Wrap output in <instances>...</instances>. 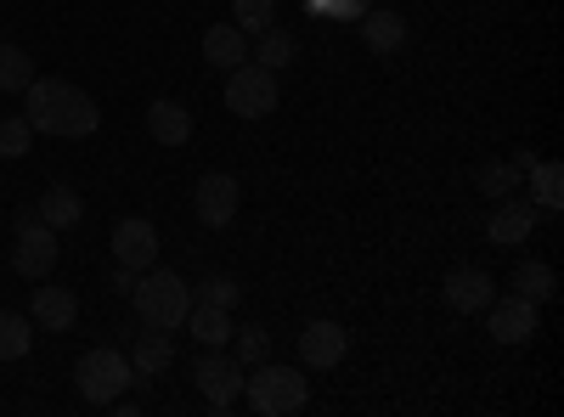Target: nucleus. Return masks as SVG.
<instances>
[{
  "mask_svg": "<svg viewBox=\"0 0 564 417\" xmlns=\"http://www.w3.org/2000/svg\"><path fill=\"white\" fill-rule=\"evenodd\" d=\"M23 97H29L23 119L40 135H90L102 124V108L90 102L79 85H68V79H34Z\"/></svg>",
  "mask_w": 564,
  "mask_h": 417,
  "instance_id": "obj_1",
  "label": "nucleus"
},
{
  "mask_svg": "<svg viewBox=\"0 0 564 417\" xmlns=\"http://www.w3.org/2000/svg\"><path fill=\"white\" fill-rule=\"evenodd\" d=\"M130 305H135V321H141V328L175 333L181 321H186V310H193V283H181L175 271H159V265H153V271L135 276Z\"/></svg>",
  "mask_w": 564,
  "mask_h": 417,
  "instance_id": "obj_2",
  "label": "nucleus"
},
{
  "mask_svg": "<svg viewBox=\"0 0 564 417\" xmlns=\"http://www.w3.org/2000/svg\"><path fill=\"white\" fill-rule=\"evenodd\" d=\"M243 400L260 411V417H289L311 400V378L300 366H276V361H260L243 373Z\"/></svg>",
  "mask_w": 564,
  "mask_h": 417,
  "instance_id": "obj_3",
  "label": "nucleus"
},
{
  "mask_svg": "<svg viewBox=\"0 0 564 417\" xmlns=\"http://www.w3.org/2000/svg\"><path fill=\"white\" fill-rule=\"evenodd\" d=\"M74 384H79V395L90 400V406H113L130 384H135V366H130V355H119V350H85L79 355V366H74Z\"/></svg>",
  "mask_w": 564,
  "mask_h": 417,
  "instance_id": "obj_4",
  "label": "nucleus"
},
{
  "mask_svg": "<svg viewBox=\"0 0 564 417\" xmlns=\"http://www.w3.org/2000/svg\"><path fill=\"white\" fill-rule=\"evenodd\" d=\"M276 102H282V90H276V74L271 68L238 63V68L226 74V108L238 113V119H265V113H276Z\"/></svg>",
  "mask_w": 564,
  "mask_h": 417,
  "instance_id": "obj_5",
  "label": "nucleus"
},
{
  "mask_svg": "<svg viewBox=\"0 0 564 417\" xmlns=\"http://www.w3.org/2000/svg\"><path fill=\"white\" fill-rule=\"evenodd\" d=\"M193 378H198V395L215 411H231V406L243 400V361L226 355V350H204L198 366H193Z\"/></svg>",
  "mask_w": 564,
  "mask_h": 417,
  "instance_id": "obj_6",
  "label": "nucleus"
},
{
  "mask_svg": "<svg viewBox=\"0 0 564 417\" xmlns=\"http://www.w3.org/2000/svg\"><path fill=\"white\" fill-rule=\"evenodd\" d=\"M52 265H57V231L45 226V220L23 226L18 243H12V271L23 276V283H45V276H52Z\"/></svg>",
  "mask_w": 564,
  "mask_h": 417,
  "instance_id": "obj_7",
  "label": "nucleus"
},
{
  "mask_svg": "<svg viewBox=\"0 0 564 417\" xmlns=\"http://www.w3.org/2000/svg\"><path fill=\"white\" fill-rule=\"evenodd\" d=\"M486 328H491L497 344H531V339L542 333V316H536L531 299L508 294V299H491V305H486Z\"/></svg>",
  "mask_w": 564,
  "mask_h": 417,
  "instance_id": "obj_8",
  "label": "nucleus"
},
{
  "mask_svg": "<svg viewBox=\"0 0 564 417\" xmlns=\"http://www.w3.org/2000/svg\"><path fill=\"white\" fill-rule=\"evenodd\" d=\"M238 175H226V169H209L204 180H198V193H193V209H198V220L209 226V231H220V226H231V215H238Z\"/></svg>",
  "mask_w": 564,
  "mask_h": 417,
  "instance_id": "obj_9",
  "label": "nucleus"
},
{
  "mask_svg": "<svg viewBox=\"0 0 564 417\" xmlns=\"http://www.w3.org/2000/svg\"><path fill=\"white\" fill-rule=\"evenodd\" d=\"M113 260L130 265V271H153L159 265V226L141 220V215L119 220L113 226Z\"/></svg>",
  "mask_w": 564,
  "mask_h": 417,
  "instance_id": "obj_10",
  "label": "nucleus"
},
{
  "mask_svg": "<svg viewBox=\"0 0 564 417\" xmlns=\"http://www.w3.org/2000/svg\"><path fill=\"white\" fill-rule=\"evenodd\" d=\"M441 299H446L457 316H475V310H486V305L497 299V283H491L480 265H457V271H446Z\"/></svg>",
  "mask_w": 564,
  "mask_h": 417,
  "instance_id": "obj_11",
  "label": "nucleus"
},
{
  "mask_svg": "<svg viewBox=\"0 0 564 417\" xmlns=\"http://www.w3.org/2000/svg\"><path fill=\"white\" fill-rule=\"evenodd\" d=\"M345 350H350V333L339 328V321H305V333H300V361L311 366V373L339 366Z\"/></svg>",
  "mask_w": 564,
  "mask_h": 417,
  "instance_id": "obj_12",
  "label": "nucleus"
},
{
  "mask_svg": "<svg viewBox=\"0 0 564 417\" xmlns=\"http://www.w3.org/2000/svg\"><path fill=\"white\" fill-rule=\"evenodd\" d=\"M531 231H536V209L531 204H520V198H502L497 204V215L486 220V238L491 243H502V249H520V243H531Z\"/></svg>",
  "mask_w": 564,
  "mask_h": 417,
  "instance_id": "obj_13",
  "label": "nucleus"
},
{
  "mask_svg": "<svg viewBox=\"0 0 564 417\" xmlns=\"http://www.w3.org/2000/svg\"><path fill=\"white\" fill-rule=\"evenodd\" d=\"M148 135H153L159 147L193 142V113H186L175 97H159V102H148Z\"/></svg>",
  "mask_w": 564,
  "mask_h": 417,
  "instance_id": "obj_14",
  "label": "nucleus"
},
{
  "mask_svg": "<svg viewBox=\"0 0 564 417\" xmlns=\"http://www.w3.org/2000/svg\"><path fill=\"white\" fill-rule=\"evenodd\" d=\"M204 63L220 68V74H231L238 63H249V34H243L238 23H215V29L204 34Z\"/></svg>",
  "mask_w": 564,
  "mask_h": 417,
  "instance_id": "obj_15",
  "label": "nucleus"
},
{
  "mask_svg": "<svg viewBox=\"0 0 564 417\" xmlns=\"http://www.w3.org/2000/svg\"><path fill=\"white\" fill-rule=\"evenodd\" d=\"M34 328H45V333H68L74 321H79V299L68 294V288H34Z\"/></svg>",
  "mask_w": 564,
  "mask_h": 417,
  "instance_id": "obj_16",
  "label": "nucleus"
},
{
  "mask_svg": "<svg viewBox=\"0 0 564 417\" xmlns=\"http://www.w3.org/2000/svg\"><path fill=\"white\" fill-rule=\"evenodd\" d=\"M170 361H175V344H170V333H164V328H141V333H135V344H130L135 384H141V378H159Z\"/></svg>",
  "mask_w": 564,
  "mask_h": 417,
  "instance_id": "obj_17",
  "label": "nucleus"
},
{
  "mask_svg": "<svg viewBox=\"0 0 564 417\" xmlns=\"http://www.w3.org/2000/svg\"><path fill=\"white\" fill-rule=\"evenodd\" d=\"M356 23H361V45H367V52H379V57H390V52H401V45H406V23L395 12L367 7Z\"/></svg>",
  "mask_w": 564,
  "mask_h": 417,
  "instance_id": "obj_18",
  "label": "nucleus"
},
{
  "mask_svg": "<svg viewBox=\"0 0 564 417\" xmlns=\"http://www.w3.org/2000/svg\"><path fill=\"white\" fill-rule=\"evenodd\" d=\"M181 328L193 333L204 350H226V344H231V310H220V305H198V299H193V310H186Z\"/></svg>",
  "mask_w": 564,
  "mask_h": 417,
  "instance_id": "obj_19",
  "label": "nucleus"
},
{
  "mask_svg": "<svg viewBox=\"0 0 564 417\" xmlns=\"http://www.w3.org/2000/svg\"><path fill=\"white\" fill-rule=\"evenodd\" d=\"M513 294L531 299V305H547V299L558 294L553 265H542V260H520V265H513Z\"/></svg>",
  "mask_w": 564,
  "mask_h": 417,
  "instance_id": "obj_20",
  "label": "nucleus"
},
{
  "mask_svg": "<svg viewBox=\"0 0 564 417\" xmlns=\"http://www.w3.org/2000/svg\"><path fill=\"white\" fill-rule=\"evenodd\" d=\"M34 85V57L23 52V45L0 40V97H18V90Z\"/></svg>",
  "mask_w": 564,
  "mask_h": 417,
  "instance_id": "obj_21",
  "label": "nucleus"
},
{
  "mask_svg": "<svg viewBox=\"0 0 564 417\" xmlns=\"http://www.w3.org/2000/svg\"><path fill=\"white\" fill-rule=\"evenodd\" d=\"M34 350V321L23 310H0V361H23Z\"/></svg>",
  "mask_w": 564,
  "mask_h": 417,
  "instance_id": "obj_22",
  "label": "nucleus"
},
{
  "mask_svg": "<svg viewBox=\"0 0 564 417\" xmlns=\"http://www.w3.org/2000/svg\"><path fill=\"white\" fill-rule=\"evenodd\" d=\"M249 63H260V68H271V74H276V68H289V63H294V34H289V29H276V23L260 29Z\"/></svg>",
  "mask_w": 564,
  "mask_h": 417,
  "instance_id": "obj_23",
  "label": "nucleus"
},
{
  "mask_svg": "<svg viewBox=\"0 0 564 417\" xmlns=\"http://www.w3.org/2000/svg\"><path fill=\"white\" fill-rule=\"evenodd\" d=\"M34 209H40V220L52 226V231L79 226V193H74V187H45V198H40Z\"/></svg>",
  "mask_w": 564,
  "mask_h": 417,
  "instance_id": "obj_24",
  "label": "nucleus"
},
{
  "mask_svg": "<svg viewBox=\"0 0 564 417\" xmlns=\"http://www.w3.org/2000/svg\"><path fill=\"white\" fill-rule=\"evenodd\" d=\"M525 175H531V193H536V204L553 215V209L564 204V169H558V158H536Z\"/></svg>",
  "mask_w": 564,
  "mask_h": 417,
  "instance_id": "obj_25",
  "label": "nucleus"
},
{
  "mask_svg": "<svg viewBox=\"0 0 564 417\" xmlns=\"http://www.w3.org/2000/svg\"><path fill=\"white\" fill-rule=\"evenodd\" d=\"M520 180H525V175H520V164H508V158H491V164H480V169H475V187H480L486 198H508L513 187H520Z\"/></svg>",
  "mask_w": 564,
  "mask_h": 417,
  "instance_id": "obj_26",
  "label": "nucleus"
},
{
  "mask_svg": "<svg viewBox=\"0 0 564 417\" xmlns=\"http://www.w3.org/2000/svg\"><path fill=\"white\" fill-rule=\"evenodd\" d=\"M231 350H238L243 366H260V361H271V333L260 328V321L254 328H231Z\"/></svg>",
  "mask_w": 564,
  "mask_h": 417,
  "instance_id": "obj_27",
  "label": "nucleus"
},
{
  "mask_svg": "<svg viewBox=\"0 0 564 417\" xmlns=\"http://www.w3.org/2000/svg\"><path fill=\"white\" fill-rule=\"evenodd\" d=\"M29 147H34L29 119H23V113H7V119H0V158H23Z\"/></svg>",
  "mask_w": 564,
  "mask_h": 417,
  "instance_id": "obj_28",
  "label": "nucleus"
},
{
  "mask_svg": "<svg viewBox=\"0 0 564 417\" xmlns=\"http://www.w3.org/2000/svg\"><path fill=\"white\" fill-rule=\"evenodd\" d=\"M231 18H238L243 34H260L276 23V0H231Z\"/></svg>",
  "mask_w": 564,
  "mask_h": 417,
  "instance_id": "obj_29",
  "label": "nucleus"
},
{
  "mask_svg": "<svg viewBox=\"0 0 564 417\" xmlns=\"http://www.w3.org/2000/svg\"><path fill=\"white\" fill-rule=\"evenodd\" d=\"M193 299H198V305H220V310H231V305H238V299H243V288H238V283H231V276H215V271H209V276H204V283L193 288Z\"/></svg>",
  "mask_w": 564,
  "mask_h": 417,
  "instance_id": "obj_30",
  "label": "nucleus"
},
{
  "mask_svg": "<svg viewBox=\"0 0 564 417\" xmlns=\"http://www.w3.org/2000/svg\"><path fill=\"white\" fill-rule=\"evenodd\" d=\"M367 7H372V0H322V12H327V18H361Z\"/></svg>",
  "mask_w": 564,
  "mask_h": 417,
  "instance_id": "obj_31",
  "label": "nucleus"
},
{
  "mask_svg": "<svg viewBox=\"0 0 564 417\" xmlns=\"http://www.w3.org/2000/svg\"><path fill=\"white\" fill-rule=\"evenodd\" d=\"M135 276H141V271H130V265H119V271H113V283H108V288L130 299V288H135Z\"/></svg>",
  "mask_w": 564,
  "mask_h": 417,
  "instance_id": "obj_32",
  "label": "nucleus"
},
{
  "mask_svg": "<svg viewBox=\"0 0 564 417\" xmlns=\"http://www.w3.org/2000/svg\"><path fill=\"white\" fill-rule=\"evenodd\" d=\"M34 220H40V209H34V204H23V209L12 215V226H18V231H23V226H34Z\"/></svg>",
  "mask_w": 564,
  "mask_h": 417,
  "instance_id": "obj_33",
  "label": "nucleus"
}]
</instances>
